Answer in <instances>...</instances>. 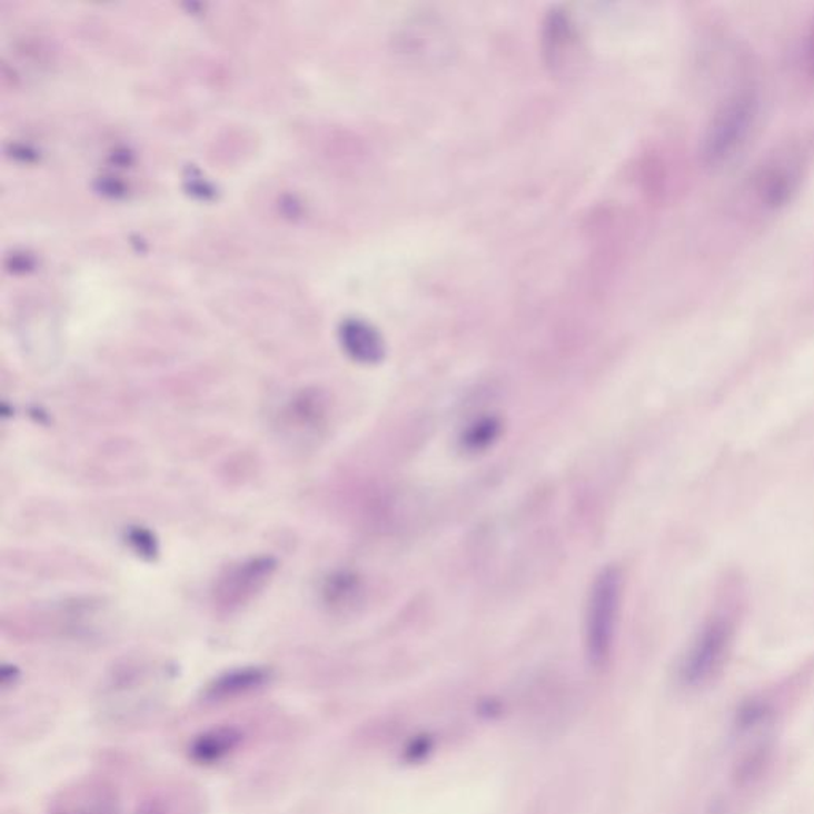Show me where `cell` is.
<instances>
[{"instance_id": "8992f818", "label": "cell", "mask_w": 814, "mask_h": 814, "mask_svg": "<svg viewBox=\"0 0 814 814\" xmlns=\"http://www.w3.org/2000/svg\"><path fill=\"white\" fill-rule=\"evenodd\" d=\"M240 734L236 728L221 727L202 734L195 739L190 754L199 764H214L227 757L231 751L238 747Z\"/></svg>"}, {"instance_id": "3957f363", "label": "cell", "mask_w": 814, "mask_h": 814, "mask_svg": "<svg viewBox=\"0 0 814 814\" xmlns=\"http://www.w3.org/2000/svg\"><path fill=\"white\" fill-rule=\"evenodd\" d=\"M758 113L757 90L742 85L716 107L703 136L702 157L706 165H721L734 157L746 142Z\"/></svg>"}, {"instance_id": "52a82bcc", "label": "cell", "mask_w": 814, "mask_h": 814, "mask_svg": "<svg viewBox=\"0 0 814 814\" xmlns=\"http://www.w3.org/2000/svg\"><path fill=\"white\" fill-rule=\"evenodd\" d=\"M266 681H268V673L260 668L239 669V672L228 673L216 681V684L210 687L209 695L212 698L236 697L244 692L258 689Z\"/></svg>"}, {"instance_id": "ba28073f", "label": "cell", "mask_w": 814, "mask_h": 814, "mask_svg": "<svg viewBox=\"0 0 814 814\" xmlns=\"http://www.w3.org/2000/svg\"><path fill=\"white\" fill-rule=\"evenodd\" d=\"M50 814H112V801L95 787L79 790Z\"/></svg>"}, {"instance_id": "5b68a950", "label": "cell", "mask_w": 814, "mask_h": 814, "mask_svg": "<svg viewBox=\"0 0 814 814\" xmlns=\"http://www.w3.org/2000/svg\"><path fill=\"white\" fill-rule=\"evenodd\" d=\"M340 340L344 350L355 361L363 365H376L385 357L383 336L371 325L361 320H349L340 328Z\"/></svg>"}, {"instance_id": "7c38bea8", "label": "cell", "mask_w": 814, "mask_h": 814, "mask_svg": "<svg viewBox=\"0 0 814 814\" xmlns=\"http://www.w3.org/2000/svg\"><path fill=\"white\" fill-rule=\"evenodd\" d=\"M131 543L135 544L139 554H155V543L151 539L150 533L136 530L131 535Z\"/></svg>"}, {"instance_id": "8fae6325", "label": "cell", "mask_w": 814, "mask_h": 814, "mask_svg": "<svg viewBox=\"0 0 814 814\" xmlns=\"http://www.w3.org/2000/svg\"><path fill=\"white\" fill-rule=\"evenodd\" d=\"M798 69L806 87L814 88V17L810 21L808 29L803 36L801 54H798Z\"/></svg>"}, {"instance_id": "30bf717a", "label": "cell", "mask_w": 814, "mask_h": 814, "mask_svg": "<svg viewBox=\"0 0 814 814\" xmlns=\"http://www.w3.org/2000/svg\"><path fill=\"white\" fill-rule=\"evenodd\" d=\"M360 592V583L357 577L339 573V575L329 577L327 586H325V599L328 605L343 608V606L354 605Z\"/></svg>"}, {"instance_id": "6da1fadb", "label": "cell", "mask_w": 814, "mask_h": 814, "mask_svg": "<svg viewBox=\"0 0 814 814\" xmlns=\"http://www.w3.org/2000/svg\"><path fill=\"white\" fill-rule=\"evenodd\" d=\"M812 140L805 137L780 143L751 172L746 185L747 202L754 212L772 214L791 201L801 187L812 159Z\"/></svg>"}, {"instance_id": "9c48e42d", "label": "cell", "mask_w": 814, "mask_h": 814, "mask_svg": "<svg viewBox=\"0 0 814 814\" xmlns=\"http://www.w3.org/2000/svg\"><path fill=\"white\" fill-rule=\"evenodd\" d=\"M502 435V421L497 417H483L473 421L460 438V446L465 453L479 454L494 446Z\"/></svg>"}, {"instance_id": "277c9868", "label": "cell", "mask_w": 814, "mask_h": 814, "mask_svg": "<svg viewBox=\"0 0 814 814\" xmlns=\"http://www.w3.org/2000/svg\"><path fill=\"white\" fill-rule=\"evenodd\" d=\"M276 569V560L271 557L249 558L228 566L214 587V602L224 610L242 608L261 594Z\"/></svg>"}, {"instance_id": "7a4b0ae2", "label": "cell", "mask_w": 814, "mask_h": 814, "mask_svg": "<svg viewBox=\"0 0 814 814\" xmlns=\"http://www.w3.org/2000/svg\"><path fill=\"white\" fill-rule=\"evenodd\" d=\"M623 588V572L617 566L608 565L599 569L588 590L584 639L588 661L594 667H603L613 653Z\"/></svg>"}]
</instances>
